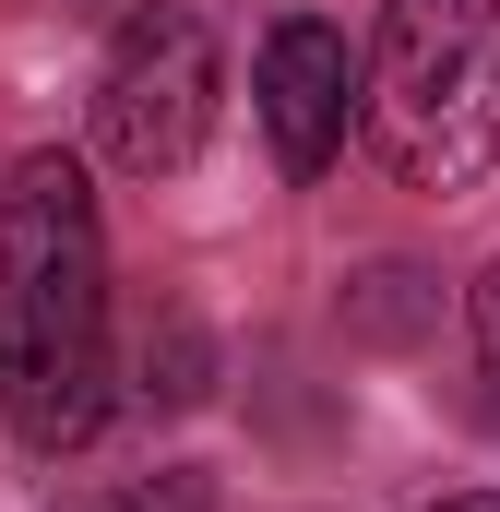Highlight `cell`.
<instances>
[{
	"label": "cell",
	"instance_id": "6da1fadb",
	"mask_svg": "<svg viewBox=\"0 0 500 512\" xmlns=\"http://www.w3.org/2000/svg\"><path fill=\"white\" fill-rule=\"evenodd\" d=\"M108 227L84 155H24L0 179V417L24 453H84L108 429Z\"/></svg>",
	"mask_w": 500,
	"mask_h": 512
},
{
	"label": "cell",
	"instance_id": "7a4b0ae2",
	"mask_svg": "<svg viewBox=\"0 0 500 512\" xmlns=\"http://www.w3.org/2000/svg\"><path fill=\"white\" fill-rule=\"evenodd\" d=\"M358 131L405 191H477L500 167V0H381Z\"/></svg>",
	"mask_w": 500,
	"mask_h": 512
},
{
	"label": "cell",
	"instance_id": "3957f363",
	"mask_svg": "<svg viewBox=\"0 0 500 512\" xmlns=\"http://www.w3.org/2000/svg\"><path fill=\"white\" fill-rule=\"evenodd\" d=\"M215 96H227L215 24L179 0H143L108 36V72H96V155L120 179H179L215 143Z\"/></svg>",
	"mask_w": 500,
	"mask_h": 512
},
{
	"label": "cell",
	"instance_id": "277c9868",
	"mask_svg": "<svg viewBox=\"0 0 500 512\" xmlns=\"http://www.w3.org/2000/svg\"><path fill=\"white\" fill-rule=\"evenodd\" d=\"M250 108H262V143H274L286 179H322L346 155V131H358V48H346V24L286 12L262 36V60H250Z\"/></svg>",
	"mask_w": 500,
	"mask_h": 512
},
{
	"label": "cell",
	"instance_id": "5b68a950",
	"mask_svg": "<svg viewBox=\"0 0 500 512\" xmlns=\"http://www.w3.org/2000/svg\"><path fill=\"white\" fill-rule=\"evenodd\" d=\"M465 322H477V370L500 382V262L477 274V310H465Z\"/></svg>",
	"mask_w": 500,
	"mask_h": 512
},
{
	"label": "cell",
	"instance_id": "8992f818",
	"mask_svg": "<svg viewBox=\"0 0 500 512\" xmlns=\"http://www.w3.org/2000/svg\"><path fill=\"white\" fill-rule=\"evenodd\" d=\"M429 512H500V489H453V501H429Z\"/></svg>",
	"mask_w": 500,
	"mask_h": 512
}]
</instances>
